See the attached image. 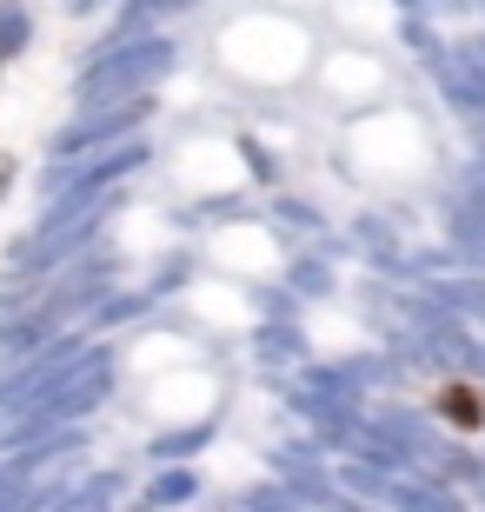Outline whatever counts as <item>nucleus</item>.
Segmentation results:
<instances>
[{"label": "nucleus", "mask_w": 485, "mask_h": 512, "mask_svg": "<svg viewBox=\"0 0 485 512\" xmlns=\"http://www.w3.org/2000/svg\"><path fill=\"white\" fill-rule=\"evenodd\" d=\"M107 393H113V353L107 346H80L74 360H67V373H60L54 386H40V393L20 406V426H7V446H27V439L54 433V426H74V419H87Z\"/></svg>", "instance_id": "1"}, {"label": "nucleus", "mask_w": 485, "mask_h": 512, "mask_svg": "<svg viewBox=\"0 0 485 512\" xmlns=\"http://www.w3.org/2000/svg\"><path fill=\"white\" fill-rule=\"evenodd\" d=\"M173 40L160 34H113L107 47H94V60L80 67L74 94L80 107H100V100H127V94H153L160 80L173 74Z\"/></svg>", "instance_id": "2"}, {"label": "nucleus", "mask_w": 485, "mask_h": 512, "mask_svg": "<svg viewBox=\"0 0 485 512\" xmlns=\"http://www.w3.org/2000/svg\"><path fill=\"white\" fill-rule=\"evenodd\" d=\"M140 167H147V140H140V133H127V140L87 147V160H80V153H67L60 167H47L40 193H47V207H87V200L113 193V180H127V173H140Z\"/></svg>", "instance_id": "3"}, {"label": "nucleus", "mask_w": 485, "mask_h": 512, "mask_svg": "<svg viewBox=\"0 0 485 512\" xmlns=\"http://www.w3.org/2000/svg\"><path fill=\"white\" fill-rule=\"evenodd\" d=\"M147 114H153V94L100 100V107H87L74 127H60V133H54V160H67V153H87V147H107V140H127V133L140 127Z\"/></svg>", "instance_id": "4"}, {"label": "nucleus", "mask_w": 485, "mask_h": 512, "mask_svg": "<svg viewBox=\"0 0 485 512\" xmlns=\"http://www.w3.org/2000/svg\"><path fill=\"white\" fill-rule=\"evenodd\" d=\"M426 67H432V87L446 94V107H459L466 120H479V114H485V74L472 67L466 54H459V47H432Z\"/></svg>", "instance_id": "5"}, {"label": "nucleus", "mask_w": 485, "mask_h": 512, "mask_svg": "<svg viewBox=\"0 0 485 512\" xmlns=\"http://www.w3.org/2000/svg\"><path fill=\"white\" fill-rule=\"evenodd\" d=\"M446 233H452V253H459V260H479V266H485V207H479V200L452 193V207H446Z\"/></svg>", "instance_id": "6"}, {"label": "nucleus", "mask_w": 485, "mask_h": 512, "mask_svg": "<svg viewBox=\"0 0 485 512\" xmlns=\"http://www.w3.org/2000/svg\"><path fill=\"white\" fill-rule=\"evenodd\" d=\"M253 353H260L266 366H299L306 360V333H299L293 320H266L260 333H253Z\"/></svg>", "instance_id": "7"}, {"label": "nucleus", "mask_w": 485, "mask_h": 512, "mask_svg": "<svg viewBox=\"0 0 485 512\" xmlns=\"http://www.w3.org/2000/svg\"><path fill=\"white\" fill-rule=\"evenodd\" d=\"M27 40H34V14L20 0H0V67L14 54H27Z\"/></svg>", "instance_id": "8"}, {"label": "nucleus", "mask_w": 485, "mask_h": 512, "mask_svg": "<svg viewBox=\"0 0 485 512\" xmlns=\"http://www.w3.org/2000/svg\"><path fill=\"white\" fill-rule=\"evenodd\" d=\"M193 493H200V473H187V466H167L160 479H147V506H187Z\"/></svg>", "instance_id": "9"}, {"label": "nucleus", "mask_w": 485, "mask_h": 512, "mask_svg": "<svg viewBox=\"0 0 485 512\" xmlns=\"http://www.w3.org/2000/svg\"><path fill=\"white\" fill-rule=\"evenodd\" d=\"M286 293H299V300H326V293H333L326 260H293L286 266Z\"/></svg>", "instance_id": "10"}, {"label": "nucleus", "mask_w": 485, "mask_h": 512, "mask_svg": "<svg viewBox=\"0 0 485 512\" xmlns=\"http://www.w3.org/2000/svg\"><path fill=\"white\" fill-rule=\"evenodd\" d=\"M180 7H193V0H127L120 7V34H147L160 14H180Z\"/></svg>", "instance_id": "11"}, {"label": "nucleus", "mask_w": 485, "mask_h": 512, "mask_svg": "<svg viewBox=\"0 0 485 512\" xmlns=\"http://www.w3.org/2000/svg\"><path fill=\"white\" fill-rule=\"evenodd\" d=\"M113 493H120V473H94L80 493H60V506H80V512H94V506H113Z\"/></svg>", "instance_id": "12"}, {"label": "nucleus", "mask_w": 485, "mask_h": 512, "mask_svg": "<svg viewBox=\"0 0 485 512\" xmlns=\"http://www.w3.org/2000/svg\"><path fill=\"white\" fill-rule=\"evenodd\" d=\"M206 439H213V426H187V433H160V439H153V459H187V453H200Z\"/></svg>", "instance_id": "13"}, {"label": "nucleus", "mask_w": 485, "mask_h": 512, "mask_svg": "<svg viewBox=\"0 0 485 512\" xmlns=\"http://www.w3.org/2000/svg\"><path fill=\"white\" fill-rule=\"evenodd\" d=\"M140 306H147L140 293H113V300H94V306H87V320H94V326H120V320H133Z\"/></svg>", "instance_id": "14"}, {"label": "nucleus", "mask_w": 485, "mask_h": 512, "mask_svg": "<svg viewBox=\"0 0 485 512\" xmlns=\"http://www.w3.org/2000/svg\"><path fill=\"white\" fill-rule=\"evenodd\" d=\"M246 512H280V506H299L293 486H253V493H240Z\"/></svg>", "instance_id": "15"}, {"label": "nucleus", "mask_w": 485, "mask_h": 512, "mask_svg": "<svg viewBox=\"0 0 485 512\" xmlns=\"http://www.w3.org/2000/svg\"><path fill=\"white\" fill-rule=\"evenodd\" d=\"M452 193H466V200H479V207H485V153L452 173Z\"/></svg>", "instance_id": "16"}, {"label": "nucleus", "mask_w": 485, "mask_h": 512, "mask_svg": "<svg viewBox=\"0 0 485 512\" xmlns=\"http://www.w3.org/2000/svg\"><path fill=\"white\" fill-rule=\"evenodd\" d=\"M439 413H452V419H459V426H479V399H472L466 386H452V393L439 399Z\"/></svg>", "instance_id": "17"}, {"label": "nucleus", "mask_w": 485, "mask_h": 512, "mask_svg": "<svg viewBox=\"0 0 485 512\" xmlns=\"http://www.w3.org/2000/svg\"><path fill=\"white\" fill-rule=\"evenodd\" d=\"M286 220V227H299V233H319V213L306 207V200H280V207H273Z\"/></svg>", "instance_id": "18"}, {"label": "nucleus", "mask_w": 485, "mask_h": 512, "mask_svg": "<svg viewBox=\"0 0 485 512\" xmlns=\"http://www.w3.org/2000/svg\"><path fill=\"white\" fill-rule=\"evenodd\" d=\"M240 147H246V167L260 173V180H273V173H280V167H273V153H266L260 140H240Z\"/></svg>", "instance_id": "19"}, {"label": "nucleus", "mask_w": 485, "mask_h": 512, "mask_svg": "<svg viewBox=\"0 0 485 512\" xmlns=\"http://www.w3.org/2000/svg\"><path fill=\"white\" fill-rule=\"evenodd\" d=\"M459 54H466L472 67H479V74H485V34H479V40H466V47H459Z\"/></svg>", "instance_id": "20"}, {"label": "nucleus", "mask_w": 485, "mask_h": 512, "mask_svg": "<svg viewBox=\"0 0 485 512\" xmlns=\"http://www.w3.org/2000/svg\"><path fill=\"white\" fill-rule=\"evenodd\" d=\"M399 7H406V14H426V7H439V0H399Z\"/></svg>", "instance_id": "21"}, {"label": "nucleus", "mask_w": 485, "mask_h": 512, "mask_svg": "<svg viewBox=\"0 0 485 512\" xmlns=\"http://www.w3.org/2000/svg\"><path fill=\"white\" fill-rule=\"evenodd\" d=\"M100 0H67V14H94Z\"/></svg>", "instance_id": "22"}, {"label": "nucleus", "mask_w": 485, "mask_h": 512, "mask_svg": "<svg viewBox=\"0 0 485 512\" xmlns=\"http://www.w3.org/2000/svg\"><path fill=\"white\" fill-rule=\"evenodd\" d=\"M446 7H485V0H446Z\"/></svg>", "instance_id": "23"}, {"label": "nucleus", "mask_w": 485, "mask_h": 512, "mask_svg": "<svg viewBox=\"0 0 485 512\" xmlns=\"http://www.w3.org/2000/svg\"><path fill=\"white\" fill-rule=\"evenodd\" d=\"M479 366H485V360H479Z\"/></svg>", "instance_id": "24"}]
</instances>
